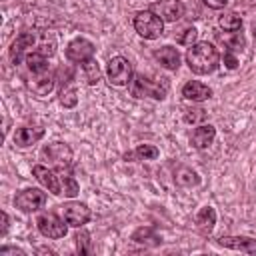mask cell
I'll return each instance as SVG.
<instances>
[{"label":"cell","instance_id":"obj_20","mask_svg":"<svg viewBox=\"0 0 256 256\" xmlns=\"http://www.w3.org/2000/svg\"><path fill=\"white\" fill-rule=\"evenodd\" d=\"M132 240H134L136 244H142V246H158V244H160L158 232H156L154 228H150V226L138 228V230L132 234Z\"/></svg>","mask_w":256,"mask_h":256},{"label":"cell","instance_id":"obj_16","mask_svg":"<svg viewBox=\"0 0 256 256\" xmlns=\"http://www.w3.org/2000/svg\"><path fill=\"white\" fill-rule=\"evenodd\" d=\"M214 138H216V128L212 124H202V126L194 128V132L190 136V142H192L194 148L204 150L214 142Z\"/></svg>","mask_w":256,"mask_h":256},{"label":"cell","instance_id":"obj_35","mask_svg":"<svg viewBox=\"0 0 256 256\" xmlns=\"http://www.w3.org/2000/svg\"><path fill=\"white\" fill-rule=\"evenodd\" d=\"M0 216H2V230H0V234L4 236V234H6V230H8V214H6V212H2Z\"/></svg>","mask_w":256,"mask_h":256},{"label":"cell","instance_id":"obj_1","mask_svg":"<svg viewBox=\"0 0 256 256\" xmlns=\"http://www.w3.org/2000/svg\"><path fill=\"white\" fill-rule=\"evenodd\" d=\"M186 62L194 74H210L220 64V54L210 42H196L186 52Z\"/></svg>","mask_w":256,"mask_h":256},{"label":"cell","instance_id":"obj_14","mask_svg":"<svg viewBox=\"0 0 256 256\" xmlns=\"http://www.w3.org/2000/svg\"><path fill=\"white\" fill-rule=\"evenodd\" d=\"M218 244L224 248L246 252V254H256V240L248 236H222L218 238Z\"/></svg>","mask_w":256,"mask_h":256},{"label":"cell","instance_id":"obj_4","mask_svg":"<svg viewBox=\"0 0 256 256\" xmlns=\"http://www.w3.org/2000/svg\"><path fill=\"white\" fill-rule=\"evenodd\" d=\"M106 78L112 86H128L132 82V64L124 56H114L106 64Z\"/></svg>","mask_w":256,"mask_h":256},{"label":"cell","instance_id":"obj_33","mask_svg":"<svg viewBox=\"0 0 256 256\" xmlns=\"http://www.w3.org/2000/svg\"><path fill=\"white\" fill-rule=\"evenodd\" d=\"M202 2H204V4L208 6V8H214V10H220V8H224V6H226V4L230 2V0H202Z\"/></svg>","mask_w":256,"mask_h":256},{"label":"cell","instance_id":"obj_37","mask_svg":"<svg viewBox=\"0 0 256 256\" xmlns=\"http://www.w3.org/2000/svg\"><path fill=\"white\" fill-rule=\"evenodd\" d=\"M252 4H256V0H252Z\"/></svg>","mask_w":256,"mask_h":256},{"label":"cell","instance_id":"obj_34","mask_svg":"<svg viewBox=\"0 0 256 256\" xmlns=\"http://www.w3.org/2000/svg\"><path fill=\"white\" fill-rule=\"evenodd\" d=\"M6 254H20V256H24V252H22L20 248H14V246H4V248H0V256H6Z\"/></svg>","mask_w":256,"mask_h":256},{"label":"cell","instance_id":"obj_30","mask_svg":"<svg viewBox=\"0 0 256 256\" xmlns=\"http://www.w3.org/2000/svg\"><path fill=\"white\" fill-rule=\"evenodd\" d=\"M196 36H198V30L192 26V28H186V30H184V34L178 38V42L184 44V46H192V44L196 42Z\"/></svg>","mask_w":256,"mask_h":256},{"label":"cell","instance_id":"obj_27","mask_svg":"<svg viewBox=\"0 0 256 256\" xmlns=\"http://www.w3.org/2000/svg\"><path fill=\"white\" fill-rule=\"evenodd\" d=\"M60 182H62V194H64V196L74 198V196L78 194L80 186H78V182H76L70 174H60Z\"/></svg>","mask_w":256,"mask_h":256},{"label":"cell","instance_id":"obj_2","mask_svg":"<svg viewBox=\"0 0 256 256\" xmlns=\"http://www.w3.org/2000/svg\"><path fill=\"white\" fill-rule=\"evenodd\" d=\"M128 88H130V94L134 98L150 96V98H156V100H164L166 92H168V84L166 82H154V80L146 78L144 74L132 76V82L128 84Z\"/></svg>","mask_w":256,"mask_h":256},{"label":"cell","instance_id":"obj_26","mask_svg":"<svg viewBox=\"0 0 256 256\" xmlns=\"http://www.w3.org/2000/svg\"><path fill=\"white\" fill-rule=\"evenodd\" d=\"M134 156L138 160H156L160 156V150L152 144H140L136 150H134Z\"/></svg>","mask_w":256,"mask_h":256},{"label":"cell","instance_id":"obj_5","mask_svg":"<svg viewBox=\"0 0 256 256\" xmlns=\"http://www.w3.org/2000/svg\"><path fill=\"white\" fill-rule=\"evenodd\" d=\"M64 222H66L64 218L60 220L56 214H52V212H44V214L38 216L36 226H38L40 234L46 236V238H64L66 232H68V226H66Z\"/></svg>","mask_w":256,"mask_h":256},{"label":"cell","instance_id":"obj_10","mask_svg":"<svg viewBox=\"0 0 256 256\" xmlns=\"http://www.w3.org/2000/svg\"><path fill=\"white\" fill-rule=\"evenodd\" d=\"M42 156H46L56 168H66L68 164H70V160H72V150H70V146L68 144H64V142H52V144H48L44 150H42Z\"/></svg>","mask_w":256,"mask_h":256},{"label":"cell","instance_id":"obj_15","mask_svg":"<svg viewBox=\"0 0 256 256\" xmlns=\"http://www.w3.org/2000/svg\"><path fill=\"white\" fill-rule=\"evenodd\" d=\"M26 86L36 94V96H46L52 88H54V74H50L48 70L42 74H32L30 80L26 82Z\"/></svg>","mask_w":256,"mask_h":256},{"label":"cell","instance_id":"obj_23","mask_svg":"<svg viewBox=\"0 0 256 256\" xmlns=\"http://www.w3.org/2000/svg\"><path fill=\"white\" fill-rule=\"evenodd\" d=\"M218 26L224 30V32H236L242 28V18L236 14V12H224L220 18H218Z\"/></svg>","mask_w":256,"mask_h":256},{"label":"cell","instance_id":"obj_22","mask_svg":"<svg viewBox=\"0 0 256 256\" xmlns=\"http://www.w3.org/2000/svg\"><path fill=\"white\" fill-rule=\"evenodd\" d=\"M174 180H176V184H180V186H196L198 182H200V178H198V174L192 170V168H188V166H178L176 168V172H174Z\"/></svg>","mask_w":256,"mask_h":256},{"label":"cell","instance_id":"obj_31","mask_svg":"<svg viewBox=\"0 0 256 256\" xmlns=\"http://www.w3.org/2000/svg\"><path fill=\"white\" fill-rule=\"evenodd\" d=\"M184 118H186V122H198V120H204V118H206V112H204L202 108H196V110H186Z\"/></svg>","mask_w":256,"mask_h":256},{"label":"cell","instance_id":"obj_7","mask_svg":"<svg viewBox=\"0 0 256 256\" xmlns=\"http://www.w3.org/2000/svg\"><path fill=\"white\" fill-rule=\"evenodd\" d=\"M60 214L62 218L66 220L68 226H74V228H80L84 226L88 220H90V208L82 202H66L60 206Z\"/></svg>","mask_w":256,"mask_h":256},{"label":"cell","instance_id":"obj_17","mask_svg":"<svg viewBox=\"0 0 256 256\" xmlns=\"http://www.w3.org/2000/svg\"><path fill=\"white\" fill-rule=\"evenodd\" d=\"M182 96L186 100H192V102H202V100H208L212 96V90L198 80H190L182 86Z\"/></svg>","mask_w":256,"mask_h":256},{"label":"cell","instance_id":"obj_13","mask_svg":"<svg viewBox=\"0 0 256 256\" xmlns=\"http://www.w3.org/2000/svg\"><path fill=\"white\" fill-rule=\"evenodd\" d=\"M42 136H44V128H40V126H20L14 132V142H16V146L26 148V146L36 144Z\"/></svg>","mask_w":256,"mask_h":256},{"label":"cell","instance_id":"obj_29","mask_svg":"<svg viewBox=\"0 0 256 256\" xmlns=\"http://www.w3.org/2000/svg\"><path fill=\"white\" fill-rule=\"evenodd\" d=\"M222 42H226V46H228V50L232 52V50H242V46H244V38H242V34H238V32H234V36H230V32L228 34H224V36H218Z\"/></svg>","mask_w":256,"mask_h":256},{"label":"cell","instance_id":"obj_19","mask_svg":"<svg viewBox=\"0 0 256 256\" xmlns=\"http://www.w3.org/2000/svg\"><path fill=\"white\" fill-rule=\"evenodd\" d=\"M216 224V210L212 206H204L200 208V212L196 214V226L202 234H210L212 228Z\"/></svg>","mask_w":256,"mask_h":256},{"label":"cell","instance_id":"obj_28","mask_svg":"<svg viewBox=\"0 0 256 256\" xmlns=\"http://www.w3.org/2000/svg\"><path fill=\"white\" fill-rule=\"evenodd\" d=\"M76 248H78L80 254H90L92 252V240H90V234L86 230L76 234Z\"/></svg>","mask_w":256,"mask_h":256},{"label":"cell","instance_id":"obj_3","mask_svg":"<svg viewBox=\"0 0 256 256\" xmlns=\"http://www.w3.org/2000/svg\"><path fill=\"white\" fill-rule=\"evenodd\" d=\"M134 30L146 40H156L164 32V20L152 10H142L134 16Z\"/></svg>","mask_w":256,"mask_h":256},{"label":"cell","instance_id":"obj_18","mask_svg":"<svg viewBox=\"0 0 256 256\" xmlns=\"http://www.w3.org/2000/svg\"><path fill=\"white\" fill-rule=\"evenodd\" d=\"M154 58L160 62V66H164L166 70H178L180 66V54L176 48L172 46H162L160 50L154 52Z\"/></svg>","mask_w":256,"mask_h":256},{"label":"cell","instance_id":"obj_25","mask_svg":"<svg viewBox=\"0 0 256 256\" xmlns=\"http://www.w3.org/2000/svg\"><path fill=\"white\" fill-rule=\"evenodd\" d=\"M60 104L64 108H74L78 104V92L74 86H64L60 90Z\"/></svg>","mask_w":256,"mask_h":256},{"label":"cell","instance_id":"obj_12","mask_svg":"<svg viewBox=\"0 0 256 256\" xmlns=\"http://www.w3.org/2000/svg\"><path fill=\"white\" fill-rule=\"evenodd\" d=\"M32 174H34V178H36L44 188H48L54 196H60V194H62L60 174L52 172L50 168H46V166H42V164H36V166L32 168Z\"/></svg>","mask_w":256,"mask_h":256},{"label":"cell","instance_id":"obj_6","mask_svg":"<svg viewBox=\"0 0 256 256\" xmlns=\"http://www.w3.org/2000/svg\"><path fill=\"white\" fill-rule=\"evenodd\" d=\"M44 204H46V192H42L40 188H26L18 192L14 198V206L20 208L22 212H36Z\"/></svg>","mask_w":256,"mask_h":256},{"label":"cell","instance_id":"obj_9","mask_svg":"<svg viewBox=\"0 0 256 256\" xmlns=\"http://www.w3.org/2000/svg\"><path fill=\"white\" fill-rule=\"evenodd\" d=\"M36 42H38V34L36 32H22L20 36H16V40L10 46V60H12V64H20L26 58L28 50L36 46Z\"/></svg>","mask_w":256,"mask_h":256},{"label":"cell","instance_id":"obj_11","mask_svg":"<svg viewBox=\"0 0 256 256\" xmlns=\"http://www.w3.org/2000/svg\"><path fill=\"white\" fill-rule=\"evenodd\" d=\"M94 56V44L86 38H74L68 46H66V58L70 62H86Z\"/></svg>","mask_w":256,"mask_h":256},{"label":"cell","instance_id":"obj_24","mask_svg":"<svg viewBox=\"0 0 256 256\" xmlns=\"http://www.w3.org/2000/svg\"><path fill=\"white\" fill-rule=\"evenodd\" d=\"M82 70H84V76H86V82L88 84H98V80H100V68H98V64H96L94 58L82 62Z\"/></svg>","mask_w":256,"mask_h":256},{"label":"cell","instance_id":"obj_8","mask_svg":"<svg viewBox=\"0 0 256 256\" xmlns=\"http://www.w3.org/2000/svg\"><path fill=\"white\" fill-rule=\"evenodd\" d=\"M156 16H160L164 22H176L184 16V4L180 0H158L150 4V8Z\"/></svg>","mask_w":256,"mask_h":256},{"label":"cell","instance_id":"obj_36","mask_svg":"<svg viewBox=\"0 0 256 256\" xmlns=\"http://www.w3.org/2000/svg\"><path fill=\"white\" fill-rule=\"evenodd\" d=\"M252 32H254V38H256V20H254V24H252Z\"/></svg>","mask_w":256,"mask_h":256},{"label":"cell","instance_id":"obj_21","mask_svg":"<svg viewBox=\"0 0 256 256\" xmlns=\"http://www.w3.org/2000/svg\"><path fill=\"white\" fill-rule=\"evenodd\" d=\"M26 68L32 72V74H42L48 70V62H46V56H42L40 52H28L26 58Z\"/></svg>","mask_w":256,"mask_h":256},{"label":"cell","instance_id":"obj_32","mask_svg":"<svg viewBox=\"0 0 256 256\" xmlns=\"http://www.w3.org/2000/svg\"><path fill=\"white\" fill-rule=\"evenodd\" d=\"M224 64H226V68H230V70H234V68L238 66V60H236V56H234L230 50H226V54H224Z\"/></svg>","mask_w":256,"mask_h":256}]
</instances>
